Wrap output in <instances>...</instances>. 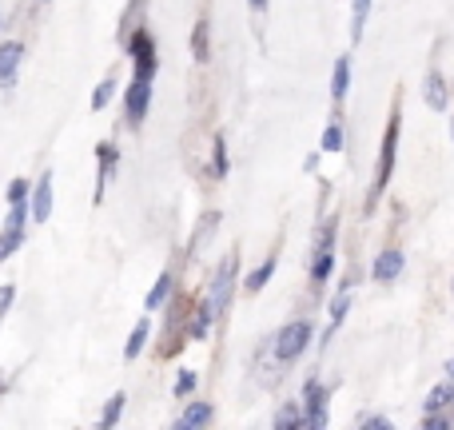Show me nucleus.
Wrapping results in <instances>:
<instances>
[{"label":"nucleus","mask_w":454,"mask_h":430,"mask_svg":"<svg viewBox=\"0 0 454 430\" xmlns=\"http://www.w3.org/2000/svg\"><path fill=\"white\" fill-rule=\"evenodd\" d=\"M144 343H148V319L136 323V331L128 335V347H124V359H136V355L144 351Z\"/></svg>","instance_id":"obj_16"},{"label":"nucleus","mask_w":454,"mask_h":430,"mask_svg":"<svg viewBox=\"0 0 454 430\" xmlns=\"http://www.w3.org/2000/svg\"><path fill=\"white\" fill-rule=\"evenodd\" d=\"M299 410H303L299 403H287V407H283V415L275 418V426H279V430H287V426H303V415H299Z\"/></svg>","instance_id":"obj_20"},{"label":"nucleus","mask_w":454,"mask_h":430,"mask_svg":"<svg viewBox=\"0 0 454 430\" xmlns=\"http://www.w3.org/2000/svg\"><path fill=\"white\" fill-rule=\"evenodd\" d=\"M231 279H235V255L227 259V263L215 271V279H212V299H207V311L220 319V315L227 311V303H231Z\"/></svg>","instance_id":"obj_3"},{"label":"nucleus","mask_w":454,"mask_h":430,"mask_svg":"<svg viewBox=\"0 0 454 430\" xmlns=\"http://www.w3.org/2000/svg\"><path fill=\"white\" fill-rule=\"evenodd\" d=\"M20 56H24L20 40H4V44H0V84H8V80L16 76V64H20Z\"/></svg>","instance_id":"obj_8"},{"label":"nucleus","mask_w":454,"mask_h":430,"mask_svg":"<svg viewBox=\"0 0 454 430\" xmlns=\"http://www.w3.org/2000/svg\"><path fill=\"white\" fill-rule=\"evenodd\" d=\"M207 423H212V407L207 403H192L180 418V426H207Z\"/></svg>","instance_id":"obj_14"},{"label":"nucleus","mask_w":454,"mask_h":430,"mask_svg":"<svg viewBox=\"0 0 454 430\" xmlns=\"http://www.w3.org/2000/svg\"><path fill=\"white\" fill-rule=\"evenodd\" d=\"M359 426H363V430H391V418H383V415H371V418H363Z\"/></svg>","instance_id":"obj_28"},{"label":"nucleus","mask_w":454,"mask_h":430,"mask_svg":"<svg viewBox=\"0 0 454 430\" xmlns=\"http://www.w3.org/2000/svg\"><path fill=\"white\" fill-rule=\"evenodd\" d=\"M427 426H431V430H447V426H450V418H442V415H427Z\"/></svg>","instance_id":"obj_32"},{"label":"nucleus","mask_w":454,"mask_h":430,"mask_svg":"<svg viewBox=\"0 0 454 430\" xmlns=\"http://www.w3.org/2000/svg\"><path fill=\"white\" fill-rule=\"evenodd\" d=\"M120 415H124V395H112L108 407H104V415H100V426H104V430L116 426V423H120Z\"/></svg>","instance_id":"obj_17"},{"label":"nucleus","mask_w":454,"mask_h":430,"mask_svg":"<svg viewBox=\"0 0 454 430\" xmlns=\"http://www.w3.org/2000/svg\"><path fill=\"white\" fill-rule=\"evenodd\" d=\"M112 92H116V80H104V84L92 92V108H96V112H100V108H108Z\"/></svg>","instance_id":"obj_23"},{"label":"nucleus","mask_w":454,"mask_h":430,"mask_svg":"<svg viewBox=\"0 0 454 430\" xmlns=\"http://www.w3.org/2000/svg\"><path fill=\"white\" fill-rule=\"evenodd\" d=\"M168 291H172V275H160V279H156V287H152V295H148V311H156V307L160 303H164V299H168Z\"/></svg>","instance_id":"obj_18"},{"label":"nucleus","mask_w":454,"mask_h":430,"mask_svg":"<svg viewBox=\"0 0 454 430\" xmlns=\"http://www.w3.org/2000/svg\"><path fill=\"white\" fill-rule=\"evenodd\" d=\"M24 219H28L24 204H12V212H8V227H24Z\"/></svg>","instance_id":"obj_30"},{"label":"nucleus","mask_w":454,"mask_h":430,"mask_svg":"<svg viewBox=\"0 0 454 430\" xmlns=\"http://www.w3.org/2000/svg\"><path fill=\"white\" fill-rule=\"evenodd\" d=\"M347 307H351V295H347V291H343V295H339L335 303H331V323H335V327H339V323H343Z\"/></svg>","instance_id":"obj_27"},{"label":"nucleus","mask_w":454,"mask_h":430,"mask_svg":"<svg viewBox=\"0 0 454 430\" xmlns=\"http://www.w3.org/2000/svg\"><path fill=\"white\" fill-rule=\"evenodd\" d=\"M196 383H200L196 371H180V379H176V395H180V399H188V395L196 391Z\"/></svg>","instance_id":"obj_24"},{"label":"nucleus","mask_w":454,"mask_h":430,"mask_svg":"<svg viewBox=\"0 0 454 430\" xmlns=\"http://www.w3.org/2000/svg\"><path fill=\"white\" fill-rule=\"evenodd\" d=\"M427 104H431L434 112L447 108V84H442L439 72H431V76H427Z\"/></svg>","instance_id":"obj_13"},{"label":"nucleus","mask_w":454,"mask_h":430,"mask_svg":"<svg viewBox=\"0 0 454 430\" xmlns=\"http://www.w3.org/2000/svg\"><path fill=\"white\" fill-rule=\"evenodd\" d=\"M367 12H371V0H355V20H351V36H355V44H359V36H363Z\"/></svg>","instance_id":"obj_21"},{"label":"nucleus","mask_w":454,"mask_h":430,"mask_svg":"<svg viewBox=\"0 0 454 430\" xmlns=\"http://www.w3.org/2000/svg\"><path fill=\"white\" fill-rule=\"evenodd\" d=\"M331 267H335V255H331V243H327V247H323L319 255H315L311 279H315V283H327V279H331Z\"/></svg>","instance_id":"obj_15"},{"label":"nucleus","mask_w":454,"mask_h":430,"mask_svg":"<svg viewBox=\"0 0 454 430\" xmlns=\"http://www.w3.org/2000/svg\"><path fill=\"white\" fill-rule=\"evenodd\" d=\"M450 403H454V379H447V383H439L431 395H427L423 410H427V415H439V410H447Z\"/></svg>","instance_id":"obj_10"},{"label":"nucleus","mask_w":454,"mask_h":430,"mask_svg":"<svg viewBox=\"0 0 454 430\" xmlns=\"http://www.w3.org/2000/svg\"><path fill=\"white\" fill-rule=\"evenodd\" d=\"M12 295H16V291H12V287H0V315H4V311H8V303H12Z\"/></svg>","instance_id":"obj_33"},{"label":"nucleus","mask_w":454,"mask_h":430,"mask_svg":"<svg viewBox=\"0 0 454 430\" xmlns=\"http://www.w3.org/2000/svg\"><path fill=\"white\" fill-rule=\"evenodd\" d=\"M447 375H450V379H454V359H450V367H447Z\"/></svg>","instance_id":"obj_35"},{"label":"nucleus","mask_w":454,"mask_h":430,"mask_svg":"<svg viewBox=\"0 0 454 430\" xmlns=\"http://www.w3.org/2000/svg\"><path fill=\"white\" fill-rule=\"evenodd\" d=\"M399 271H403V251H383V255L375 259V267H371L375 283H391V279H399Z\"/></svg>","instance_id":"obj_7"},{"label":"nucleus","mask_w":454,"mask_h":430,"mask_svg":"<svg viewBox=\"0 0 454 430\" xmlns=\"http://www.w3.org/2000/svg\"><path fill=\"white\" fill-rule=\"evenodd\" d=\"M247 4H251V8H259V12H263V8H267V0H247Z\"/></svg>","instance_id":"obj_34"},{"label":"nucleus","mask_w":454,"mask_h":430,"mask_svg":"<svg viewBox=\"0 0 454 430\" xmlns=\"http://www.w3.org/2000/svg\"><path fill=\"white\" fill-rule=\"evenodd\" d=\"M347 88H351V60H347V56H339V60H335V76H331V96H335V100H343Z\"/></svg>","instance_id":"obj_11"},{"label":"nucleus","mask_w":454,"mask_h":430,"mask_svg":"<svg viewBox=\"0 0 454 430\" xmlns=\"http://www.w3.org/2000/svg\"><path fill=\"white\" fill-rule=\"evenodd\" d=\"M307 343H311V323L295 319V323H287V327L275 335V355H279V363H295L299 355L307 351Z\"/></svg>","instance_id":"obj_1"},{"label":"nucleus","mask_w":454,"mask_h":430,"mask_svg":"<svg viewBox=\"0 0 454 430\" xmlns=\"http://www.w3.org/2000/svg\"><path fill=\"white\" fill-rule=\"evenodd\" d=\"M96 156H100V184H96V204H100L104 199V180H108V172L116 168V148H112V144H100Z\"/></svg>","instance_id":"obj_12"},{"label":"nucleus","mask_w":454,"mask_h":430,"mask_svg":"<svg viewBox=\"0 0 454 430\" xmlns=\"http://www.w3.org/2000/svg\"><path fill=\"white\" fill-rule=\"evenodd\" d=\"M395 152H399V112H395L391 124H387L383 152H379V172H375V192H371V199H375L379 192L387 188V180H391V172H395Z\"/></svg>","instance_id":"obj_2"},{"label":"nucleus","mask_w":454,"mask_h":430,"mask_svg":"<svg viewBox=\"0 0 454 430\" xmlns=\"http://www.w3.org/2000/svg\"><path fill=\"white\" fill-rule=\"evenodd\" d=\"M271 275H275V259H267V263L259 267V271H251V275H247V291H263Z\"/></svg>","instance_id":"obj_19"},{"label":"nucleus","mask_w":454,"mask_h":430,"mask_svg":"<svg viewBox=\"0 0 454 430\" xmlns=\"http://www.w3.org/2000/svg\"><path fill=\"white\" fill-rule=\"evenodd\" d=\"M327 395L319 391V383H307V415H303V426H327Z\"/></svg>","instance_id":"obj_5"},{"label":"nucleus","mask_w":454,"mask_h":430,"mask_svg":"<svg viewBox=\"0 0 454 430\" xmlns=\"http://www.w3.org/2000/svg\"><path fill=\"white\" fill-rule=\"evenodd\" d=\"M24 196H28V184H24V180H16L12 188H8V199H12V204H24Z\"/></svg>","instance_id":"obj_29"},{"label":"nucleus","mask_w":454,"mask_h":430,"mask_svg":"<svg viewBox=\"0 0 454 430\" xmlns=\"http://www.w3.org/2000/svg\"><path fill=\"white\" fill-rule=\"evenodd\" d=\"M132 56H136V68H140V76L152 80V72H156V52H152V40L144 36V32L132 40Z\"/></svg>","instance_id":"obj_9"},{"label":"nucleus","mask_w":454,"mask_h":430,"mask_svg":"<svg viewBox=\"0 0 454 430\" xmlns=\"http://www.w3.org/2000/svg\"><path fill=\"white\" fill-rule=\"evenodd\" d=\"M32 219L36 223H44L48 215H52V172H44L40 176V184H36V192H32Z\"/></svg>","instance_id":"obj_4"},{"label":"nucleus","mask_w":454,"mask_h":430,"mask_svg":"<svg viewBox=\"0 0 454 430\" xmlns=\"http://www.w3.org/2000/svg\"><path fill=\"white\" fill-rule=\"evenodd\" d=\"M20 243V227H8L4 235H0V259H8L12 255V247Z\"/></svg>","instance_id":"obj_26"},{"label":"nucleus","mask_w":454,"mask_h":430,"mask_svg":"<svg viewBox=\"0 0 454 430\" xmlns=\"http://www.w3.org/2000/svg\"><path fill=\"white\" fill-rule=\"evenodd\" d=\"M227 172V160H223V140L215 136V176H223Z\"/></svg>","instance_id":"obj_31"},{"label":"nucleus","mask_w":454,"mask_h":430,"mask_svg":"<svg viewBox=\"0 0 454 430\" xmlns=\"http://www.w3.org/2000/svg\"><path fill=\"white\" fill-rule=\"evenodd\" d=\"M339 148H343V128L331 124L327 132H323V152H339Z\"/></svg>","instance_id":"obj_25"},{"label":"nucleus","mask_w":454,"mask_h":430,"mask_svg":"<svg viewBox=\"0 0 454 430\" xmlns=\"http://www.w3.org/2000/svg\"><path fill=\"white\" fill-rule=\"evenodd\" d=\"M148 100H152V80L136 76L132 88H128V120H144V112H148Z\"/></svg>","instance_id":"obj_6"},{"label":"nucleus","mask_w":454,"mask_h":430,"mask_svg":"<svg viewBox=\"0 0 454 430\" xmlns=\"http://www.w3.org/2000/svg\"><path fill=\"white\" fill-rule=\"evenodd\" d=\"M192 52H196V60H207V24L200 20L196 32H192Z\"/></svg>","instance_id":"obj_22"}]
</instances>
